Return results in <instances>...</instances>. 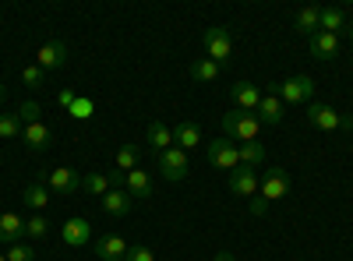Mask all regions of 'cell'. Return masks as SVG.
Instances as JSON below:
<instances>
[{"instance_id": "17", "label": "cell", "mask_w": 353, "mask_h": 261, "mask_svg": "<svg viewBox=\"0 0 353 261\" xmlns=\"http://www.w3.org/2000/svg\"><path fill=\"white\" fill-rule=\"evenodd\" d=\"M311 53L318 56V61H332V56H339V36H332V32H314V36H311Z\"/></svg>"}, {"instance_id": "18", "label": "cell", "mask_w": 353, "mask_h": 261, "mask_svg": "<svg viewBox=\"0 0 353 261\" xmlns=\"http://www.w3.org/2000/svg\"><path fill=\"white\" fill-rule=\"evenodd\" d=\"M283 113H286V103H283L279 96H261L254 117H258L261 124H279V121H283Z\"/></svg>"}, {"instance_id": "36", "label": "cell", "mask_w": 353, "mask_h": 261, "mask_svg": "<svg viewBox=\"0 0 353 261\" xmlns=\"http://www.w3.org/2000/svg\"><path fill=\"white\" fill-rule=\"evenodd\" d=\"M251 212H254V216H265V212H269V201L254 194V198H251Z\"/></svg>"}, {"instance_id": "7", "label": "cell", "mask_w": 353, "mask_h": 261, "mask_svg": "<svg viewBox=\"0 0 353 261\" xmlns=\"http://www.w3.org/2000/svg\"><path fill=\"white\" fill-rule=\"evenodd\" d=\"M159 173H163V177L166 180H184L188 177V152L184 149H176V145H173V149H166V152H159Z\"/></svg>"}, {"instance_id": "41", "label": "cell", "mask_w": 353, "mask_h": 261, "mask_svg": "<svg viewBox=\"0 0 353 261\" xmlns=\"http://www.w3.org/2000/svg\"><path fill=\"white\" fill-rule=\"evenodd\" d=\"M0 261H8V254H4V251H0Z\"/></svg>"}, {"instance_id": "34", "label": "cell", "mask_w": 353, "mask_h": 261, "mask_svg": "<svg viewBox=\"0 0 353 261\" xmlns=\"http://www.w3.org/2000/svg\"><path fill=\"white\" fill-rule=\"evenodd\" d=\"M71 117H78V121L92 117V99H74V106H71Z\"/></svg>"}, {"instance_id": "14", "label": "cell", "mask_w": 353, "mask_h": 261, "mask_svg": "<svg viewBox=\"0 0 353 261\" xmlns=\"http://www.w3.org/2000/svg\"><path fill=\"white\" fill-rule=\"evenodd\" d=\"M88 240H92V222H88V219L74 216V219L64 222V244L68 247H85Z\"/></svg>"}, {"instance_id": "25", "label": "cell", "mask_w": 353, "mask_h": 261, "mask_svg": "<svg viewBox=\"0 0 353 261\" xmlns=\"http://www.w3.org/2000/svg\"><path fill=\"white\" fill-rule=\"evenodd\" d=\"M237 152H241V166H248V169H258L265 163V145L261 141H244V145H237Z\"/></svg>"}, {"instance_id": "37", "label": "cell", "mask_w": 353, "mask_h": 261, "mask_svg": "<svg viewBox=\"0 0 353 261\" xmlns=\"http://www.w3.org/2000/svg\"><path fill=\"white\" fill-rule=\"evenodd\" d=\"M57 103H61L64 109H71L74 106V92H61V96H57Z\"/></svg>"}, {"instance_id": "27", "label": "cell", "mask_w": 353, "mask_h": 261, "mask_svg": "<svg viewBox=\"0 0 353 261\" xmlns=\"http://www.w3.org/2000/svg\"><path fill=\"white\" fill-rule=\"evenodd\" d=\"M219 71H223V67H219V64H212L209 56H201V61H194V64H191V78H194L198 85L216 81V78H219Z\"/></svg>"}, {"instance_id": "1", "label": "cell", "mask_w": 353, "mask_h": 261, "mask_svg": "<svg viewBox=\"0 0 353 261\" xmlns=\"http://www.w3.org/2000/svg\"><path fill=\"white\" fill-rule=\"evenodd\" d=\"M223 134L226 138H233V141H254L258 134H261V121L254 117V113H244V109H237V113H226L223 117Z\"/></svg>"}, {"instance_id": "8", "label": "cell", "mask_w": 353, "mask_h": 261, "mask_svg": "<svg viewBox=\"0 0 353 261\" xmlns=\"http://www.w3.org/2000/svg\"><path fill=\"white\" fill-rule=\"evenodd\" d=\"M46 184H50V191H53V194L71 198V194H78V191H81V173H78V169H71V166H57V169H50Z\"/></svg>"}, {"instance_id": "20", "label": "cell", "mask_w": 353, "mask_h": 261, "mask_svg": "<svg viewBox=\"0 0 353 261\" xmlns=\"http://www.w3.org/2000/svg\"><path fill=\"white\" fill-rule=\"evenodd\" d=\"M346 25H350V21H346V11H343V8H321V14H318V32L339 36Z\"/></svg>"}, {"instance_id": "29", "label": "cell", "mask_w": 353, "mask_h": 261, "mask_svg": "<svg viewBox=\"0 0 353 261\" xmlns=\"http://www.w3.org/2000/svg\"><path fill=\"white\" fill-rule=\"evenodd\" d=\"M21 121H18V113H0V138H21Z\"/></svg>"}, {"instance_id": "28", "label": "cell", "mask_w": 353, "mask_h": 261, "mask_svg": "<svg viewBox=\"0 0 353 261\" xmlns=\"http://www.w3.org/2000/svg\"><path fill=\"white\" fill-rule=\"evenodd\" d=\"M138 156H141L138 145H121V149H117V169H121V173L138 169Z\"/></svg>"}, {"instance_id": "38", "label": "cell", "mask_w": 353, "mask_h": 261, "mask_svg": "<svg viewBox=\"0 0 353 261\" xmlns=\"http://www.w3.org/2000/svg\"><path fill=\"white\" fill-rule=\"evenodd\" d=\"M212 261H237V258H233V254H230V251H219V254H216V258H212Z\"/></svg>"}, {"instance_id": "2", "label": "cell", "mask_w": 353, "mask_h": 261, "mask_svg": "<svg viewBox=\"0 0 353 261\" xmlns=\"http://www.w3.org/2000/svg\"><path fill=\"white\" fill-rule=\"evenodd\" d=\"M307 124L318 131H353V117H343L339 109H332L329 103H311L307 106Z\"/></svg>"}, {"instance_id": "23", "label": "cell", "mask_w": 353, "mask_h": 261, "mask_svg": "<svg viewBox=\"0 0 353 261\" xmlns=\"http://www.w3.org/2000/svg\"><path fill=\"white\" fill-rule=\"evenodd\" d=\"M149 149H156V152L173 149V131H170L163 121H152V124H149Z\"/></svg>"}, {"instance_id": "11", "label": "cell", "mask_w": 353, "mask_h": 261, "mask_svg": "<svg viewBox=\"0 0 353 261\" xmlns=\"http://www.w3.org/2000/svg\"><path fill=\"white\" fill-rule=\"evenodd\" d=\"M230 99L237 103V109H244V113H258L261 92H258V85H251V81H233L230 85Z\"/></svg>"}, {"instance_id": "12", "label": "cell", "mask_w": 353, "mask_h": 261, "mask_svg": "<svg viewBox=\"0 0 353 261\" xmlns=\"http://www.w3.org/2000/svg\"><path fill=\"white\" fill-rule=\"evenodd\" d=\"M21 141H25V149H28V152H46V149H50V141H53V131H50L43 121L25 124V127H21Z\"/></svg>"}, {"instance_id": "10", "label": "cell", "mask_w": 353, "mask_h": 261, "mask_svg": "<svg viewBox=\"0 0 353 261\" xmlns=\"http://www.w3.org/2000/svg\"><path fill=\"white\" fill-rule=\"evenodd\" d=\"M113 184H121V169H113V173H85V177H81V191H85L88 198L110 194Z\"/></svg>"}, {"instance_id": "5", "label": "cell", "mask_w": 353, "mask_h": 261, "mask_svg": "<svg viewBox=\"0 0 353 261\" xmlns=\"http://www.w3.org/2000/svg\"><path fill=\"white\" fill-rule=\"evenodd\" d=\"M205 156H209V163L216 166V169H237L241 166V152H237V145H233L230 138H216V141H209V149H205Z\"/></svg>"}, {"instance_id": "13", "label": "cell", "mask_w": 353, "mask_h": 261, "mask_svg": "<svg viewBox=\"0 0 353 261\" xmlns=\"http://www.w3.org/2000/svg\"><path fill=\"white\" fill-rule=\"evenodd\" d=\"M226 184H230V191L237 194V198H254L258 194V173L248 169V166H237V169L230 173Z\"/></svg>"}, {"instance_id": "31", "label": "cell", "mask_w": 353, "mask_h": 261, "mask_svg": "<svg viewBox=\"0 0 353 261\" xmlns=\"http://www.w3.org/2000/svg\"><path fill=\"white\" fill-rule=\"evenodd\" d=\"M21 81L28 85V89H43V81H46V71H43L39 64H32V67H25V71H21Z\"/></svg>"}, {"instance_id": "19", "label": "cell", "mask_w": 353, "mask_h": 261, "mask_svg": "<svg viewBox=\"0 0 353 261\" xmlns=\"http://www.w3.org/2000/svg\"><path fill=\"white\" fill-rule=\"evenodd\" d=\"M25 233V219L18 212H0V244H18Z\"/></svg>"}, {"instance_id": "9", "label": "cell", "mask_w": 353, "mask_h": 261, "mask_svg": "<svg viewBox=\"0 0 353 261\" xmlns=\"http://www.w3.org/2000/svg\"><path fill=\"white\" fill-rule=\"evenodd\" d=\"M36 64L43 71H57V67H64L68 64V43L64 39H50L36 50Z\"/></svg>"}, {"instance_id": "35", "label": "cell", "mask_w": 353, "mask_h": 261, "mask_svg": "<svg viewBox=\"0 0 353 261\" xmlns=\"http://www.w3.org/2000/svg\"><path fill=\"white\" fill-rule=\"evenodd\" d=\"M124 261H156V254H152L149 247H128Z\"/></svg>"}, {"instance_id": "39", "label": "cell", "mask_w": 353, "mask_h": 261, "mask_svg": "<svg viewBox=\"0 0 353 261\" xmlns=\"http://www.w3.org/2000/svg\"><path fill=\"white\" fill-rule=\"evenodd\" d=\"M4 99H8V85H0V106H4Z\"/></svg>"}, {"instance_id": "21", "label": "cell", "mask_w": 353, "mask_h": 261, "mask_svg": "<svg viewBox=\"0 0 353 261\" xmlns=\"http://www.w3.org/2000/svg\"><path fill=\"white\" fill-rule=\"evenodd\" d=\"M173 141H176V149H198L201 145V127L198 124H191V121H184V124H176L173 127Z\"/></svg>"}, {"instance_id": "24", "label": "cell", "mask_w": 353, "mask_h": 261, "mask_svg": "<svg viewBox=\"0 0 353 261\" xmlns=\"http://www.w3.org/2000/svg\"><path fill=\"white\" fill-rule=\"evenodd\" d=\"M318 14H321V8H301L297 11V18H293V28H297L301 36H314L318 32Z\"/></svg>"}, {"instance_id": "22", "label": "cell", "mask_w": 353, "mask_h": 261, "mask_svg": "<svg viewBox=\"0 0 353 261\" xmlns=\"http://www.w3.org/2000/svg\"><path fill=\"white\" fill-rule=\"evenodd\" d=\"M96 254L103 258V261H124V254H128V244L121 240V237H103L99 244H96Z\"/></svg>"}, {"instance_id": "40", "label": "cell", "mask_w": 353, "mask_h": 261, "mask_svg": "<svg viewBox=\"0 0 353 261\" xmlns=\"http://www.w3.org/2000/svg\"><path fill=\"white\" fill-rule=\"evenodd\" d=\"M346 36H350V43H353V21L346 25Z\"/></svg>"}, {"instance_id": "16", "label": "cell", "mask_w": 353, "mask_h": 261, "mask_svg": "<svg viewBox=\"0 0 353 261\" xmlns=\"http://www.w3.org/2000/svg\"><path fill=\"white\" fill-rule=\"evenodd\" d=\"M124 191L131 198H152V177H149V169H131L124 173Z\"/></svg>"}, {"instance_id": "4", "label": "cell", "mask_w": 353, "mask_h": 261, "mask_svg": "<svg viewBox=\"0 0 353 261\" xmlns=\"http://www.w3.org/2000/svg\"><path fill=\"white\" fill-rule=\"evenodd\" d=\"M276 96H279L286 106L307 103V99L314 96V78H311V74H293V78H286L279 89H276Z\"/></svg>"}, {"instance_id": "15", "label": "cell", "mask_w": 353, "mask_h": 261, "mask_svg": "<svg viewBox=\"0 0 353 261\" xmlns=\"http://www.w3.org/2000/svg\"><path fill=\"white\" fill-rule=\"evenodd\" d=\"M99 205H103V212H106V216H113V219H117V216H128V212H131L134 198H131L128 191H117V187H113L110 194H103V198H99Z\"/></svg>"}, {"instance_id": "32", "label": "cell", "mask_w": 353, "mask_h": 261, "mask_svg": "<svg viewBox=\"0 0 353 261\" xmlns=\"http://www.w3.org/2000/svg\"><path fill=\"white\" fill-rule=\"evenodd\" d=\"M8 261H36V247L32 244H11L8 247Z\"/></svg>"}, {"instance_id": "26", "label": "cell", "mask_w": 353, "mask_h": 261, "mask_svg": "<svg viewBox=\"0 0 353 261\" xmlns=\"http://www.w3.org/2000/svg\"><path fill=\"white\" fill-rule=\"evenodd\" d=\"M21 201H25L28 209H36V212H43V209L50 205V191H46V187H43V184L36 180V184H28V187L21 191Z\"/></svg>"}, {"instance_id": "6", "label": "cell", "mask_w": 353, "mask_h": 261, "mask_svg": "<svg viewBox=\"0 0 353 261\" xmlns=\"http://www.w3.org/2000/svg\"><path fill=\"white\" fill-rule=\"evenodd\" d=\"M258 191H261V198L269 201H279V198H286L290 194V173L283 169V166H272V169H265V177L258 180Z\"/></svg>"}, {"instance_id": "33", "label": "cell", "mask_w": 353, "mask_h": 261, "mask_svg": "<svg viewBox=\"0 0 353 261\" xmlns=\"http://www.w3.org/2000/svg\"><path fill=\"white\" fill-rule=\"evenodd\" d=\"M39 113H43V106L28 99V103L18 106V121H21V124H36V121H39Z\"/></svg>"}, {"instance_id": "30", "label": "cell", "mask_w": 353, "mask_h": 261, "mask_svg": "<svg viewBox=\"0 0 353 261\" xmlns=\"http://www.w3.org/2000/svg\"><path fill=\"white\" fill-rule=\"evenodd\" d=\"M50 233V222L43 216H32V219H25V237L28 240H43Z\"/></svg>"}, {"instance_id": "3", "label": "cell", "mask_w": 353, "mask_h": 261, "mask_svg": "<svg viewBox=\"0 0 353 261\" xmlns=\"http://www.w3.org/2000/svg\"><path fill=\"white\" fill-rule=\"evenodd\" d=\"M205 56H209L212 64H219V67L233 56V36L226 32V25L205 28Z\"/></svg>"}]
</instances>
